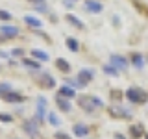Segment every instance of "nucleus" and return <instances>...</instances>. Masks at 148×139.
I'll return each instance as SVG.
<instances>
[{
	"instance_id": "nucleus-1",
	"label": "nucleus",
	"mask_w": 148,
	"mask_h": 139,
	"mask_svg": "<svg viewBox=\"0 0 148 139\" xmlns=\"http://www.w3.org/2000/svg\"><path fill=\"white\" fill-rule=\"evenodd\" d=\"M78 106L85 111H92L95 108H102V100L96 96H80L78 98Z\"/></svg>"
},
{
	"instance_id": "nucleus-2",
	"label": "nucleus",
	"mask_w": 148,
	"mask_h": 139,
	"mask_svg": "<svg viewBox=\"0 0 148 139\" xmlns=\"http://www.w3.org/2000/svg\"><path fill=\"white\" fill-rule=\"evenodd\" d=\"M126 96H128V100L139 102V104H143V102L148 100V95L143 89H137V87H130V89L126 91Z\"/></svg>"
},
{
	"instance_id": "nucleus-3",
	"label": "nucleus",
	"mask_w": 148,
	"mask_h": 139,
	"mask_svg": "<svg viewBox=\"0 0 148 139\" xmlns=\"http://www.w3.org/2000/svg\"><path fill=\"white\" fill-rule=\"evenodd\" d=\"M111 65H113V67L117 69V71H120V69L124 71V69L128 67V61L122 58V56H117V54H113V56H111Z\"/></svg>"
},
{
	"instance_id": "nucleus-4",
	"label": "nucleus",
	"mask_w": 148,
	"mask_h": 139,
	"mask_svg": "<svg viewBox=\"0 0 148 139\" xmlns=\"http://www.w3.org/2000/svg\"><path fill=\"white\" fill-rule=\"evenodd\" d=\"M85 6H87V11H91V13H100L104 9V6H102L98 0H87Z\"/></svg>"
},
{
	"instance_id": "nucleus-5",
	"label": "nucleus",
	"mask_w": 148,
	"mask_h": 139,
	"mask_svg": "<svg viewBox=\"0 0 148 139\" xmlns=\"http://www.w3.org/2000/svg\"><path fill=\"white\" fill-rule=\"evenodd\" d=\"M0 34H4L6 37H17L18 35V28L15 26H0Z\"/></svg>"
},
{
	"instance_id": "nucleus-6",
	"label": "nucleus",
	"mask_w": 148,
	"mask_h": 139,
	"mask_svg": "<svg viewBox=\"0 0 148 139\" xmlns=\"http://www.w3.org/2000/svg\"><path fill=\"white\" fill-rule=\"evenodd\" d=\"M2 96H4V100H8V102H22V100H24L22 95L13 93V91H9V93H6V95H2Z\"/></svg>"
},
{
	"instance_id": "nucleus-7",
	"label": "nucleus",
	"mask_w": 148,
	"mask_h": 139,
	"mask_svg": "<svg viewBox=\"0 0 148 139\" xmlns=\"http://www.w3.org/2000/svg\"><path fill=\"white\" fill-rule=\"evenodd\" d=\"M78 80H82L83 83L87 85V82L92 80V71H87V69H82L80 72H78Z\"/></svg>"
},
{
	"instance_id": "nucleus-8",
	"label": "nucleus",
	"mask_w": 148,
	"mask_h": 139,
	"mask_svg": "<svg viewBox=\"0 0 148 139\" xmlns=\"http://www.w3.org/2000/svg\"><path fill=\"white\" fill-rule=\"evenodd\" d=\"M59 95H63L65 98H72V96H76V91L69 85H61L59 87Z\"/></svg>"
},
{
	"instance_id": "nucleus-9",
	"label": "nucleus",
	"mask_w": 148,
	"mask_h": 139,
	"mask_svg": "<svg viewBox=\"0 0 148 139\" xmlns=\"http://www.w3.org/2000/svg\"><path fill=\"white\" fill-rule=\"evenodd\" d=\"M24 130H26L28 136H32V137L39 136V130H37V126H35V124H32V122H24Z\"/></svg>"
},
{
	"instance_id": "nucleus-10",
	"label": "nucleus",
	"mask_w": 148,
	"mask_h": 139,
	"mask_svg": "<svg viewBox=\"0 0 148 139\" xmlns=\"http://www.w3.org/2000/svg\"><path fill=\"white\" fill-rule=\"evenodd\" d=\"M24 21H26V24H30V26H34V28H41V26H43V22H41L37 17H34V15H26Z\"/></svg>"
},
{
	"instance_id": "nucleus-11",
	"label": "nucleus",
	"mask_w": 148,
	"mask_h": 139,
	"mask_svg": "<svg viewBox=\"0 0 148 139\" xmlns=\"http://www.w3.org/2000/svg\"><path fill=\"white\" fill-rule=\"evenodd\" d=\"M74 133H76L78 137H85L87 133H89V128L83 126V124H74Z\"/></svg>"
},
{
	"instance_id": "nucleus-12",
	"label": "nucleus",
	"mask_w": 148,
	"mask_h": 139,
	"mask_svg": "<svg viewBox=\"0 0 148 139\" xmlns=\"http://www.w3.org/2000/svg\"><path fill=\"white\" fill-rule=\"evenodd\" d=\"M56 102H58V106H59L63 111H69V109H71V102H69V98H65V96H58V98H56Z\"/></svg>"
},
{
	"instance_id": "nucleus-13",
	"label": "nucleus",
	"mask_w": 148,
	"mask_h": 139,
	"mask_svg": "<svg viewBox=\"0 0 148 139\" xmlns=\"http://www.w3.org/2000/svg\"><path fill=\"white\" fill-rule=\"evenodd\" d=\"M32 56L35 59H41V61H48V54L43 52V50H32Z\"/></svg>"
},
{
	"instance_id": "nucleus-14",
	"label": "nucleus",
	"mask_w": 148,
	"mask_h": 139,
	"mask_svg": "<svg viewBox=\"0 0 148 139\" xmlns=\"http://www.w3.org/2000/svg\"><path fill=\"white\" fill-rule=\"evenodd\" d=\"M132 61H133V65H135L137 69H143V67H145V61H143V56L141 54H133L132 56Z\"/></svg>"
},
{
	"instance_id": "nucleus-15",
	"label": "nucleus",
	"mask_w": 148,
	"mask_h": 139,
	"mask_svg": "<svg viewBox=\"0 0 148 139\" xmlns=\"http://www.w3.org/2000/svg\"><path fill=\"white\" fill-rule=\"evenodd\" d=\"M58 69L63 71V72H69V71H71V65L65 61V59H58Z\"/></svg>"
},
{
	"instance_id": "nucleus-16",
	"label": "nucleus",
	"mask_w": 148,
	"mask_h": 139,
	"mask_svg": "<svg viewBox=\"0 0 148 139\" xmlns=\"http://www.w3.org/2000/svg\"><path fill=\"white\" fill-rule=\"evenodd\" d=\"M67 21L71 22V24H74V26H78V28H83V22H80V19L74 17V15H67Z\"/></svg>"
},
{
	"instance_id": "nucleus-17",
	"label": "nucleus",
	"mask_w": 148,
	"mask_h": 139,
	"mask_svg": "<svg viewBox=\"0 0 148 139\" xmlns=\"http://www.w3.org/2000/svg\"><path fill=\"white\" fill-rule=\"evenodd\" d=\"M67 46L72 50V52H78V48H80V45H78L76 39H67Z\"/></svg>"
},
{
	"instance_id": "nucleus-18",
	"label": "nucleus",
	"mask_w": 148,
	"mask_h": 139,
	"mask_svg": "<svg viewBox=\"0 0 148 139\" xmlns=\"http://www.w3.org/2000/svg\"><path fill=\"white\" fill-rule=\"evenodd\" d=\"M22 63H24L28 69H39V67H41V65H39V61H35V59H24Z\"/></svg>"
},
{
	"instance_id": "nucleus-19",
	"label": "nucleus",
	"mask_w": 148,
	"mask_h": 139,
	"mask_svg": "<svg viewBox=\"0 0 148 139\" xmlns=\"http://www.w3.org/2000/svg\"><path fill=\"white\" fill-rule=\"evenodd\" d=\"M48 120L54 124V126H59V119H58V115H56V113H48Z\"/></svg>"
},
{
	"instance_id": "nucleus-20",
	"label": "nucleus",
	"mask_w": 148,
	"mask_h": 139,
	"mask_svg": "<svg viewBox=\"0 0 148 139\" xmlns=\"http://www.w3.org/2000/svg\"><path fill=\"white\" fill-rule=\"evenodd\" d=\"M9 91H11V85H9V83H0V95H6Z\"/></svg>"
},
{
	"instance_id": "nucleus-21",
	"label": "nucleus",
	"mask_w": 148,
	"mask_h": 139,
	"mask_svg": "<svg viewBox=\"0 0 148 139\" xmlns=\"http://www.w3.org/2000/svg\"><path fill=\"white\" fill-rule=\"evenodd\" d=\"M104 72H106V74H117L119 71H117L115 67H111V65H106V67H104Z\"/></svg>"
},
{
	"instance_id": "nucleus-22",
	"label": "nucleus",
	"mask_w": 148,
	"mask_h": 139,
	"mask_svg": "<svg viewBox=\"0 0 148 139\" xmlns=\"http://www.w3.org/2000/svg\"><path fill=\"white\" fill-rule=\"evenodd\" d=\"M45 106H39V108H37V119L39 120H43V117H45Z\"/></svg>"
},
{
	"instance_id": "nucleus-23",
	"label": "nucleus",
	"mask_w": 148,
	"mask_h": 139,
	"mask_svg": "<svg viewBox=\"0 0 148 139\" xmlns=\"http://www.w3.org/2000/svg\"><path fill=\"white\" fill-rule=\"evenodd\" d=\"M0 19H2V21H9V19H11V15H9L8 11H4V9H0Z\"/></svg>"
},
{
	"instance_id": "nucleus-24",
	"label": "nucleus",
	"mask_w": 148,
	"mask_h": 139,
	"mask_svg": "<svg viewBox=\"0 0 148 139\" xmlns=\"http://www.w3.org/2000/svg\"><path fill=\"white\" fill-rule=\"evenodd\" d=\"M45 80H46V82H45V85H48V87H54V85H56V82H54V78H52V76H46Z\"/></svg>"
},
{
	"instance_id": "nucleus-25",
	"label": "nucleus",
	"mask_w": 148,
	"mask_h": 139,
	"mask_svg": "<svg viewBox=\"0 0 148 139\" xmlns=\"http://www.w3.org/2000/svg\"><path fill=\"white\" fill-rule=\"evenodd\" d=\"M0 120H4V122H11V115H0Z\"/></svg>"
},
{
	"instance_id": "nucleus-26",
	"label": "nucleus",
	"mask_w": 148,
	"mask_h": 139,
	"mask_svg": "<svg viewBox=\"0 0 148 139\" xmlns=\"http://www.w3.org/2000/svg\"><path fill=\"white\" fill-rule=\"evenodd\" d=\"M132 133H133V136H141V133H143V128H135V126H133L132 128Z\"/></svg>"
},
{
	"instance_id": "nucleus-27",
	"label": "nucleus",
	"mask_w": 148,
	"mask_h": 139,
	"mask_svg": "<svg viewBox=\"0 0 148 139\" xmlns=\"http://www.w3.org/2000/svg\"><path fill=\"white\" fill-rule=\"evenodd\" d=\"M11 54H13V56H18V58H21V56H22V54H24V52H22V50H21V48H15V50H13V52H11Z\"/></svg>"
},
{
	"instance_id": "nucleus-28",
	"label": "nucleus",
	"mask_w": 148,
	"mask_h": 139,
	"mask_svg": "<svg viewBox=\"0 0 148 139\" xmlns=\"http://www.w3.org/2000/svg\"><path fill=\"white\" fill-rule=\"evenodd\" d=\"M56 137H58V139H71L67 133H56Z\"/></svg>"
},
{
	"instance_id": "nucleus-29",
	"label": "nucleus",
	"mask_w": 148,
	"mask_h": 139,
	"mask_svg": "<svg viewBox=\"0 0 148 139\" xmlns=\"http://www.w3.org/2000/svg\"><path fill=\"white\" fill-rule=\"evenodd\" d=\"M34 4H37V6H45V0H32Z\"/></svg>"
},
{
	"instance_id": "nucleus-30",
	"label": "nucleus",
	"mask_w": 148,
	"mask_h": 139,
	"mask_svg": "<svg viewBox=\"0 0 148 139\" xmlns=\"http://www.w3.org/2000/svg\"><path fill=\"white\" fill-rule=\"evenodd\" d=\"M71 2H74V0H71Z\"/></svg>"
}]
</instances>
